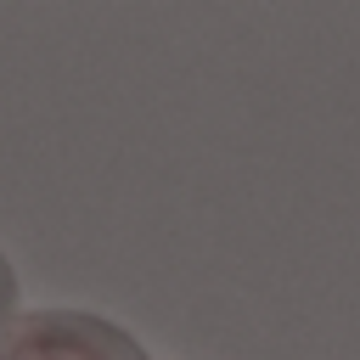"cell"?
<instances>
[{"label":"cell","instance_id":"obj_1","mask_svg":"<svg viewBox=\"0 0 360 360\" xmlns=\"http://www.w3.org/2000/svg\"><path fill=\"white\" fill-rule=\"evenodd\" d=\"M11 309H17V276H11V259L0 253V326H6Z\"/></svg>","mask_w":360,"mask_h":360}]
</instances>
